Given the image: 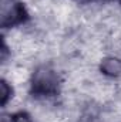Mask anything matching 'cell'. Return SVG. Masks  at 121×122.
<instances>
[{"label": "cell", "instance_id": "1", "mask_svg": "<svg viewBox=\"0 0 121 122\" xmlns=\"http://www.w3.org/2000/svg\"><path fill=\"white\" fill-rule=\"evenodd\" d=\"M27 92L37 102H51L59 98L64 90V75L51 61L34 64L27 77Z\"/></svg>", "mask_w": 121, "mask_h": 122}, {"label": "cell", "instance_id": "2", "mask_svg": "<svg viewBox=\"0 0 121 122\" xmlns=\"http://www.w3.org/2000/svg\"><path fill=\"white\" fill-rule=\"evenodd\" d=\"M31 13L24 0H0V27L3 33L27 26Z\"/></svg>", "mask_w": 121, "mask_h": 122}, {"label": "cell", "instance_id": "3", "mask_svg": "<svg viewBox=\"0 0 121 122\" xmlns=\"http://www.w3.org/2000/svg\"><path fill=\"white\" fill-rule=\"evenodd\" d=\"M97 71L107 81H114L121 78V54L105 53L97 62Z\"/></svg>", "mask_w": 121, "mask_h": 122}, {"label": "cell", "instance_id": "4", "mask_svg": "<svg viewBox=\"0 0 121 122\" xmlns=\"http://www.w3.org/2000/svg\"><path fill=\"white\" fill-rule=\"evenodd\" d=\"M16 84L14 81L4 75L1 77V81H0V105L3 109H6L7 107H10L16 98Z\"/></svg>", "mask_w": 121, "mask_h": 122}, {"label": "cell", "instance_id": "5", "mask_svg": "<svg viewBox=\"0 0 121 122\" xmlns=\"http://www.w3.org/2000/svg\"><path fill=\"white\" fill-rule=\"evenodd\" d=\"M1 122H36L33 115L26 109H16L10 111L7 115L3 117Z\"/></svg>", "mask_w": 121, "mask_h": 122}, {"label": "cell", "instance_id": "6", "mask_svg": "<svg viewBox=\"0 0 121 122\" xmlns=\"http://www.w3.org/2000/svg\"><path fill=\"white\" fill-rule=\"evenodd\" d=\"M71 3H74V4H83V6H87V4H95V3H98V1H101V0H70Z\"/></svg>", "mask_w": 121, "mask_h": 122}, {"label": "cell", "instance_id": "7", "mask_svg": "<svg viewBox=\"0 0 121 122\" xmlns=\"http://www.w3.org/2000/svg\"><path fill=\"white\" fill-rule=\"evenodd\" d=\"M114 1H116V3H117L118 6H121V0H114Z\"/></svg>", "mask_w": 121, "mask_h": 122}]
</instances>
